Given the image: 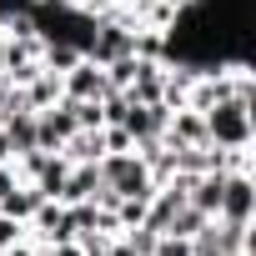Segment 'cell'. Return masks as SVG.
Wrapping results in <instances>:
<instances>
[{
	"label": "cell",
	"instance_id": "6da1fadb",
	"mask_svg": "<svg viewBox=\"0 0 256 256\" xmlns=\"http://www.w3.org/2000/svg\"><path fill=\"white\" fill-rule=\"evenodd\" d=\"M201 116H206V146L241 151L256 141V100H221Z\"/></svg>",
	"mask_w": 256,
	"mask_h": 256
},
{
	"label": "cell",
	"instance_id": "7a4b0ae2",
	"mask_svg": "<svg viewBox=\"0 0 256 256\" xmlns=\"http://www.w3.org/2000/svg\"><path fill=\"white\" fill-rule=\"evenodd\" d=\"M100 186L110 196H151L156 181H151V166L136 156V151H106L100 161Z\"/></svg>",
	"mask_w": 256,
	"mask_h": 256
},
{
	"label": "cell",
	"instance_id": "3957f363",
	"mask_svg": "<svg viewBox=\"0 0 256 256\" xmlns=\"http://www.w3.org/2000/svg\"><path fill=\"white\" fill-rule=\"evenodd\" d=\"M221 221H241L251 226L256 216V176L251 171H226V186H221Z\"/></svg>",
	"mask_w": 256,
	"mask_h": 256
},
{
	"label": "cell",
	"instance_id": "277c9868",
	"mask_svg": "<svg viewBox=\"0 0 256 256\" xmlns=\"http://www.w3.org/2000/svg\"><path fill=\"white\" fill-rule=\"evenodd\" d=\"M76 131H80V126H76V110H70V100H66V96H60L56 106L36 110V146H40V151H60Z\"/></svg>",
	"mask_w": 256,
	"mask_h": 256
},
{
	"label": "cell",
	"instance_id": "5b68a950",
	"mask_svg": "<svg viewBox=\"0 0 256 256\" xmlns=\"http://www.w3.org/2000/svg\"><path fill=\"white\" fill-rule=\"evenodd\" d=\"M60 90H66V100H100V96L110 90V80H106L100 60L80 56V60H76L66 76H60Z\"/></svg>",
	"mask_w": 256,
	"mask_h": 256
},
{
	"label": "cell",
	"instance_id": "8992f818",
	"mask_svg": "<svg viewBox=\"0 0 256 256\" xmlns=\"http://www.w3.org/2000/svg\"><path fill=\"white\" fill-rule=\"evenodd\" d=\"M166 120H171V106H126V116H120V126H126V136H131V146H141V141H161V131H166Z\"/></svg>",
	"mask_w": 256,
	"mask_h": 256
},
{
	"label": "cell",
	"instance_id": "52a82bcc",
	"mask_svg": "<svg viewBox=\"0 0 256 256\" xmlns=\"http://www.w3.org/2000/svg\"><path fill=\"white\" fill-rule=\"evenodd\" d=\"M161 146H206V116L191 106H176L161 131Z\"/></svg>",
	"mask_w": 256,
	"mask_h": 256
},
{
	"label": "cell",
	"instance_id": "ba28073f",
	"mask_svg": "<svg viewBox=\"0 0 256 256\" xmlns=\"http://www.w3.org/2000/svg\"><path fill=\"white\" fill-rule=\"evenodd\" d=\"M100 196V166L96 161H76L66 171V186H60V201H96Z\"/></svg>",
	"mask_w": 256,
	"mask_h": 256
},
{
	"label": "cell",
	"instance_id": "9c48e42d",
	"mask_svg": "<svg viewBox=\"0 0 256 256\" xmlns=\"http://www.w3.org/2000/svg\"><path fill=\"white\" fill-rule=\"evenodd\" d=\"M221 186H226V171H201V176H191L186 201H191L201 216H216V211H221Z\"/></svg>",
	"mask_w": 256,
	"mask_h": 256
},
{
	"label": "cell",
	"instance_id": "30bf717a",
	"mask_svg": "<svg viewBox=\"0 0 256 256\" xmlns=\"http://www.w3.org/2000/svg\"><path fill=\"white\" fill-rule=\"evenodd\" d=\"M0 131L10 136V151L16 156L36 151V110H6V116H0Z\"/></svg>",
	"mask_w": 256,
	"mask_h": 256
},
{
	"label": "cell",
	"instance_id": "8fae6325",
	"mask_svg": "<svg viewBox=\"0 0 256 256\" xmlns=\"http://www.w3.org/2000/svg\"><path fill=\"white\" fill-rule=\"evenodd\" d=\"M20 90H26V106H30V110H46V106H56V100L66 96V90H60V70H46V66H40Z\"/></svg>",
	"mask_w": 256,
	"mask_h": 256
},
{
	"label": "cell",
	"instance_id": "7c38bea8",
	"mask_svg": "<svg viewBox=\"0 0 256 256\" xmlns=\"http://www.w3.org/2000/svg\"><path fill=\"white\" fill-rule=\"evenodd\" d=\"M40 206V191L30 186V181H16L6 196H0V211L6 216H16V221H30V211Z\"/></svg>",
	"mask_w": 256,
	"mask_h": 256
},
{
	"label": "cell",
	"instance_id": "4fadbf2b",
	"mask_svg": "<svg viewBox=\"0 0 256 256\" xmlns=\"http://www.w3.org/2000/svg\"><path fill=\"white\" fill-rule=\"evenodd\" d=\"M60 156L76 166V161H100L106 156V141H100V131H76L66 146H60Z\"/></svg>",
	"mask_w": 256,
	"mask_h": 256
},
{
	"label": "cell",
	"instance_id": "5bb4252c",
	"mask_svg": "<svg viewBox=\"0 0 256 256\" xmlns=\"http://www.w3.org/2000/svg\"><path fill=\"white\" fill-rule=\"evenodd\" d=\"M206 221H211V216H201V211H196V206L186 201V206H181V211L171 216V226H166V231H171V236H186V241H191V236H196V231H201Z\"/></svg>",
	"mask_w": 256,
	"mask_h": 256
},
{
	"label": "cell",
	"instance_id": "9a60e30c",
	"mask_svg": "<svg viewBox=\"0 0 256 256\" xmlns=\"http://www.w3.org/2000/svg\"><path fill=\"white\" fill-rule=\"evenodd\" d=\"M156 236H161V231H151V226H131V231H120V241L131 246L136 256H156Z\"/></svg>",
	"mask_w": 256,
	"mask_h": 256
},
{
	"label": "cell",
	"instance_id": "2e32d148",
	"mask_svg": "<svg viewBox=\"0 0 256 256\" xmlns=\"http://www.w3.org/2000/svg\"><path fill=\"white\" fill-rule=\"evenodd\" d=\"M156 256H191V241H186V236L161 231V236H156Z\"/></svg>",
	"mask_w": 256,
	"mask_h": 256
},
{
	"label": "cell",
	"instance_id": "e0dca14e",
	"mask_svg": "<svg viewBox=\"0 0 256 256\" xmlns=\"http://www.w3.org/2000/svg\"><path fill=\"white\" fill-rule=\"evenodd\" d=\"M16 241H26V221H16V216H6V211H0V251H6V246H16Z\"/></svg>",
	"mask_w": 256,
	"mask_h": 256
},
{
	"label": "cell",
	"instance_id": "ac0fdd59",
	"mask_svg": "<svg viewBox=\"0 0 256 256\" xmlns=\"http://www.w3.org/2000/svg\"><path fill=\"white\" fill-rule=\"evenodd\" d=\"M0 256H40V246L26 236V241H16V246H6V251H0Z\"/></svg>",
	"mask_w": 256,
	"mask_h": 256
},
{
	"label": "cell",
	"instance_id": "d6986e66",
	"mask_svg": "<svg viewBox=\"0 0 256 256\" xmlns=\"http://www.w3.org/2000/svg\"><path fill=\"white\" fill-rule=\"evenodd\" d=\"M6 161H16V151H10V136L0 131V166H6Z\"/></svg>",
	"mask_w": 256,
	"mask_h": 256
},
{
	"label": "cell",
	"instance_id": "ffe728a7",
	"mask_svg": "<svg viewBox=\"0 0 256 256\" xmlns=\"http://www.w3.org/2000/svg\"><path fill=\"white\" fill-rule=\"evenodd\" d=\"M6 96H10V76L0 70V106H6Z\"/></svg>",
	"mask_w": 256,
	"mask_h": 256
},
{
	"label": "cell",
	"instance_id": "44dd1931",
	"mask_svg": "<svg viewBox=\"0 0 256 256\" xmlns=\"http://www.w3.org/2000/svg\"><path fill=\"white\" fill-rule=\"evenodd\" d=\"M171 6H176V10L186 16V10H196V6H201V0H171Z\"/></svg>",
	"mask_w": 256,
	"mask_h": 256
},
{
	"label": "cell",
	"instance_id": "7402d4cb",
	"mask_svg": "<svg viewBox=\"0 0 256 256\" xmlns=\"http://www.w3.org/2000/svg\"><path fill=\"white\" fill-rule=\"evenodd\" d=\"M231 256H251V251H231Z\"/></svg>",
	"mask_w": 256,
	"mask_h": 256
}]
</instances>
